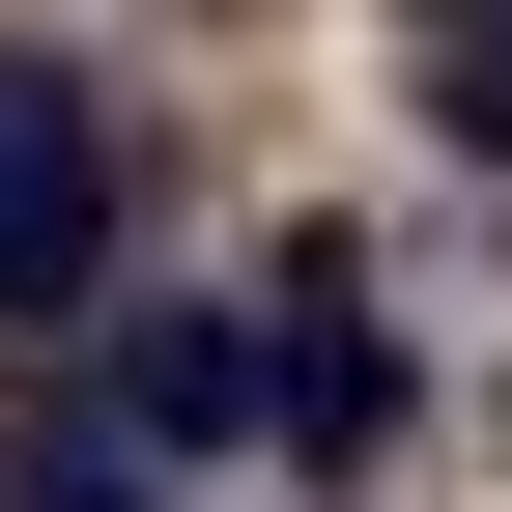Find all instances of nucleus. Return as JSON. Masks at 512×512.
<instances>
[{"instance_id": "1", "label": "nucleus", "mask_w": 512, "mask_h": 512, "mask_svg": "<svg viewBox=\"0 0 512 512\" xmlns=\"http://www.w3.org/2000/svg\"><path fill=\"white\" fill-rule=\"evenodd\" d=\"M86 313H114V86L0 57V342H86Z\"/></svg>"}, {"instance_id": "2", "label": "nucleus", "mask_w": 512, "mask_h": 512, "mask_svg": "<svg viewBox=\"0 0 512 512\" xmlns=\"http://www.w3.org/2000/svg\"><path fill=\"white\" fill-rule=\"evenodd\" d=\"M256 427H285V313H143V342H114V456H256Z\"/></svg>"}, {"instance_id": "3", "label": "nucleus", "mask_w": 512, "mask_h": 512, "mask_svg": "<svg viewBox=\"0 0 512 512\" xmlns=\"http://www.w3.org/2000/svg\"><path fill=\"white\" fill-rule=\"evenodd\" d=\"M256 313H285V456H399V342H370V285H342V256H285Z\"/></svg>"}, {"instance_id": "4", "label": "nucleus", "mask_w": 512, "mask_h": 512, "mask_svg": "<svg viewBox=\"0 0 512 512\" xmlns=\"http://www.w3.org/2000/svg\"><path fill=\"white\" fill-rule=\"evenodd\" d=\"M427 114H456V171H512V0H427Z\"/></svg>"}, {"instance_id": "5", "label": "nucleus", "mask_w": 512, "mask_h": 512, "mask_svg": "<svg viewBox=\"0 0 512 512\" xmlns=\"http://www.w3.org/2000/svg\"><path fill=\"white\" fill-rule=\"evenodd\" d=\"M399 29H427V0H399Z\"/></svg>"}]
</instances>
